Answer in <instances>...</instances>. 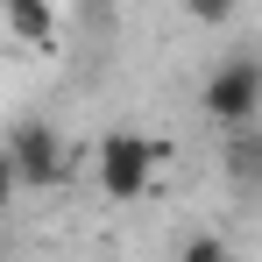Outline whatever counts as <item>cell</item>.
Masks as SVG:
<instances>
[{"instance_id":"obj_2","label":"cell","mask_w":262,"mask_h":262,"mask_svg":"<svg viewBox=\"0 0 262 262\" xmlns=\"http://www.w3.org/2000/svg\"><path fill=\"white\" fill-rule=\"evenodd\" d=\"M199 106H206V121L213 128H248L262 114V57H220L213 71H206V85H199Z\"/></svg>"},{"instance_id":"obj_5","label":"cell","mask_w":262,"mask_h":262,"mask_svg":"<svg viewBox=\"0 0 262 262\" xmlns=\"http://www.w3.org/2000/svg\"><path fill=\"white\" fill-rule=\"evenodd\" d=\"M184 14H191L199 29H227V21L241 14V0H184Z\"/></svg>"},{"instance_id":"obj_4","label":"cell","mask_w":262,"mask_h":262,"mask_svg":"<svg viewBox=\"0 0 262 262\" xmlns=\"http://www.w3.org/2000/svg\"><path fill=\"white\" fill-rule=\"evenodd\" d=\"M0 21H7V36L21 50H50L57 43V7H50V0H7Z\"/></svg>"},{"instance_id":"obj_6","label":"cell","mask_w":262,"mask_h":262,"mask_svg":"<svg viewBox=\"0 0 262 262\" xmlns=\"http://www.w3.org/2000/svg\"><path fill=\"white\" fill-rule=\"evenodd\" d=\"M177 255H184V262H220V255H227V241H220V234H191Z\"/></svg>"},{"instance_id":"obj_1","label":"cell","mask_w":262,"mask_h":262,"mask_svg":"<svg viewBox=\"0 0 262 262\" xmlns=\"http://www.w3.org/2000/svg\"><path fill=\"white\" fill-rule=\"evenodd\" d=\"M170 163V142H156V135H135V128H114L99 142V191L114 199V206H128L149 191V177Z\"/></svg>"},{"instance_id":"obj_3","label":"cell","mask_w":262,"mask_h":262,"mask_svg":"<svg viewBox=\"0 0 262 262\" xmlns=\"http://www.w3.org/2000/svg\"><path fill=\"white\" fill-rule=\"evenodd\" d=\"M7 184H29V191H57L64 184V142L50 121H21L7 135Z\"/></svg>"}]
</instances>
